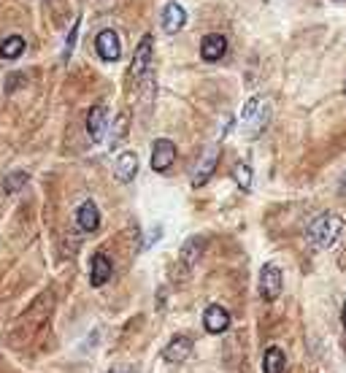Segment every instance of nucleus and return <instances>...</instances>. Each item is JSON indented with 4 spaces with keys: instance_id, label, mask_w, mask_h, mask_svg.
I'll list each match as a JSON object with an SVG mask.
<instances>
[{
    "instance_id": "a211bd4d",
    "label": "nucleus",
    "mask_w": 346,
    "mask_h": 373,
    "mask_svg": "<svg viewBox=\"0 0 346 373\" xmlns=\"http://www.w3.org/2000/svg\"><path fill=\"white\" fill-rule=\"evenodd\" d=\"M287 365V357L279 347L265 349V357H263V373H281Z\"/></svg>"
},
{
    "instance_id": "4468645a",
    "label": "nucleus",
    "mask_w": 346,
    "mask_h": 373,
    "mask_svg": "<svg viewBox=\"0 0 346 373\" xmlns=\"http://www.w3.org/2000/svg\"><path fill=\"white\" fill-rule=\"evenodd\" d=\"M138 174V154L135 151H122L120 157H117V165H114V176H117V181H133Z\"/></svg>"
},
{
    "instance_id": "ddd939ff",
    "label": "nucleus",
    "mask_w": 346,
    "mask_h": 373,
    "mask_svg": "<svg viewBox=\"0 0 346 373\" xmlns=\"http://www.w3.org/2000/svg\"><path fill=\"white\" fill-rule=\"evenodd\" d=\"M160 22H163V30H165L168 35L179 33L181 27L187 25V11H184V6H181V3H168V6L163 8Z\"/></svg>"
},
{
    "instance_id": "a878e982",
    "label": "nucleus",
    "mask_w": 346,
    "mask_h": 373,
    "mask_svg": "<svg viewBox=\"0 0 346 373\" xmlns=\"http://www.w3.org/2000/svg\"><path fill=\"white\" fill-rule=\"evenodd\" d=\"M338 3H341V0H338Z\"/></svg>"
},
{
    "instance_id": "aec40b11",
    "label": "nucleus",
    "mask_w": 346,
    "mask_h": 373,
    "mask_svg": "<svg viewBox=\"0 0 346 373\" xmlns=\"http://www.w3.org/2000/svg\"><path fill=\"white\" fill-rule=\"evenodd\" d=\"M124 133H127V117H124V114H120V117L114 119V127H111V138H108V147H111V149H114V147L122 141Z\"/></svg>"
},
{
    "instance_id": "0eeeda50",
    "label": "nucleus",
    "mask_w": 346,
    "mask_h": 373,
    "mask_svg": "<svg viewBox=\"0 0 346 373\" xmlns=\"http://www.w3.org/2000/svg\"><path fill=\"white\" fill-rule=\"evenodd\" d=\"M190 354H192V341H190L187 335H173L171 341H168V347L163 349V360L171 363V365L187 363Z\"/></svg>"
},
{
    "instance_id": "39448f33",
    "label": "nucleus",
    "mask_w": 346,
    "mask_h": 373,
    "mask_svg": "<svg viewBox=\"0 0 346 373\" xmlns=\"http://www.w3.org/2000/svg\"><path fill=\"white\" fill-rule=\"evenodd\" d=\"M173 160H176V144L168 141V138H157V141L151 144V171L168 174Z\"/></svg>"
},
{
    "instance_id": "423d86ee",
    "label": "nucleus",
    "mask_w": 346,
    "mask_h": 373,
    "mask_svg": "<svg viewBox=\"0 0 346 373\" xmlns=\"http://www.w3.org/2000/svg\"><path fill=\"white\" fill-rule=\"evenodd\" d=\"M151 54H154V38L151 35H144L141 38V44L135 47V54H133V65H130V76L138 81L141 76L149 71V65H151Z\"/></svg>"
},
{
    "instance_id": "dca6fc26",
    "label": "nucleus",
    "mask_w": 346,
    "mask_h": 373,
    "mask_svg": "<svg viewBox=\"0 0 346 373\" xmlns=\"http://www.w3.org/2000/svg\"><path fill=\"white\" fill-rule=\"evenodd\" d=\"M203 251H206V238H203V235H192V238H187L184 247H181V260H184L187 265H195L200 257H203Z\"/></svg>"
},
{
    "instance_id": "393cba45",
    "label": "nucleus",
    "mask_w": 346,
    "mask_h": 373,
    "mask_svg": "<svg viewBox=\"0 0 346 373\" xmlns=\"http://www.w3.org/2000/svg\"><path fill=\"white\" fill-rule=\"evenodd\" d=\"M111 373H122V371H111Z\"/></svg>"
},
{
    "instance_id": "f8f14e48",
    "label": "nucleus",
    "mask_w": 346,
    "mask_h": 373,
    "mask_svg": "<svg viewBox=\"0 0 346 373\" xmlns=\"http://www.w3.org/2000/svg\"><path fill=\"white\" fill-rule=\"evenodd\" d=\"M76 224L81 233H95L100 227V211L92 200H84L79 208H76Z\"/></svg>"
},
{
    "instance_id": "9d476101",
    "label": "nucleus",
    "mask_w": 346,
    "mask_h": 373,
    "mask_svg": "<svg viewBox=\"0 0 346 373\" xmlns=\"http://www.w3.org/2000/svg\"><path fill=\"white\" fill-rule=\"evenodd\" d=\"M106 130H108L106 106H103V103H95V106L90 108V114H87V133H90V138H92L95 144H100L103 135H106Z\"/></svg>"
},
{
    "instance_id": "b1692460",
    "label": "nucleus",
    "mask_w": 346,
    "mask_h": 373,
    "mask_svg": "<svg viewBox=\"0 0 346 373\" xmlns=\"http://www.w3.org/2000/svg\"><path fill=\"white\" fill-rule=\"evenodd\" d=\"M344 95H346V84H344Z\"/></svg>"
},
{
    "instance_id": "f03ea898",
    "label": "nucleus",
    "mask_w": 346,
    "mask_h": 373,
    "mask_svg": "<svg viewBox=\"0 0 346 373\" xmlns=\"http://www.w3.org/2000/svg\"><path fill=\"white\" fill-rule=\"evenodd\" d=\"M268 119H271V100L263 98V95L249 98L244 111H241V122H244L249 135H260L265 130Z\"/></svg>"
},
{
    "instance_id": "412c9836",
    "label": "nucleus",
    "mask_w": 346,
    "mask_h": 373,
    "mask_svg": "<svg viewBox=\"0 0 346 373\" xmlns=\"http://www.w3.org/2000/svg\"><path fill=\"white\" fill-rule=\"evenodd\" d=\"M79 27H81V19H74V25L68 30V38H65V47H63V63H68L71 54H74L76 38H79Z\"/></svg>"
},
{
    "instance_id": "1a4fd4ad",
    "label": "nucleus",
    "mask_w": 346,
    "mask_h": 373,
    "mask_svg": "<svg viewBox=\"0 0 346 373\" xmlns=\"http://www.w3.org/2000/svg\"><path fill=\"white\" fill-rule=\"evenodd\" d=\"M114 274V265H111V257L103 254V251H95L92 260H90V284L92 287H103Z\"/></svg>"
},
{
    "instance_id": "20e7f679",
    "label": "nucleus",
    "mask_w": 346,
    "mask_h": 373,
    "mask_svg": "<svg viewBox=\"0 0 346 373\" xmlns=\"http://www.w3.org/2000/svg\"><path fill=\"white\" fill-rule=\"evenodd\" d=\"M95 51L103 63H117L122 57V44H120V35L108 27V30H100L98 38H95Z\"/></svg>"
},
{
    "instance_id": "f257e3e1",
    "label": "nucleus",
    "mask_w": 346,
    "mask_h": 373,
    "mask_svg": "<svg viewBox=\"0 0 346 373\" xmlns=\"http://www.w3.org/2000/svg\"><path fill=\"white\" fill-rule=\"evenodd\" d=\"M341 230H344V219H341L338 214H320L314 222L308 224L306 238L317 249H330L338 241Z\"/></svg>"
},
{
    "instance_id": "6e6552de",
    "label": "nucleus",
    "mask_w": 346,
    "mask_h": 373,
    "mask_svg": "<svg viewBox=\"0 0 346 373\" xmlns=\"http://www.w3.org/2000/svg\"><path fill=\"white\" fill-rule=\"evenodd\" d=\"M203 327H206V333H211V335L224 333V330L230 327V314H227V308H222L220 303H211V306L203 311Z\"/></svg>"
},
{
    "instance_id": "6ab92c4d",
    "label": "nucleus",
    "mask_w": 346,
    "mask_h": 373,
    "mask_svg": "<svg viewBox=\"0 0 346 373\" xmlns=\"http://www.w3.org/2000/svg\"><path fill=\"white\" fill-rule=\"evenodd\" d=\"M27 184V174L25 171H11V174L3 179V190L8 192V195H14L17 190H22Z\"/></svg>"
},
{
    "instance_id": "2eb2a0df",
    "label": "nucleus",
    "mask_w": 346,
    "mask_h": 373,
    "mask_svg": "<svg viewBox=\"0 0 346 373\" xmlns=\"http://www.w3.org/2000/svg\"><path fill=\"white\" fill-rule=\"evenodd\" d=\"M217 163H220V147H211V149L206 151V157L200 160L195 176H192V187H203V184L211 179L214 168H217Z\"/></svg>"
},
{
    "instance_id": "9b49d317",
    "label": "nucleus",
    "mask_w": 346,
    "mask_h": 373,
    "mask_svg": "<svg viewBox=\"0 0 346 373\" xmlns=\"http://www.w3.org/2000/svg\"><path fill=\"white\" fill-rule=\"evenodd\" d=\"M224 51H227V38L220 35V33H211V35H206L200 41V57L206 63H220L224 57Z\"/></svg>"
},
{
    "instance_id": "f3484780",
    "label": "nucleus",
    "mask_w": 346,
    "mask_h": 373,
    "mask_svg": "<svg viewBox=\"0 0 346 373\" xmlns=\"http://www.w3.org/2000/svg\"><path fill=\"white\" fill-rule=\"evenodd\" d=\"M25 49H27V41L22 35H8L6 41H0V57L3 60H17V57H22Z\"/></svg>"
},
{
    "instance_id": "7ed1b4c3",
    "label": "nucleus",
    "mask_w": 346,
    "mask_h": 373,
    "mask_svg": "<svg viewBox=\"0 0 346 373\" xmlns=\"http://www.w3.org/2000/svg\"><path fill=\"white\" fill-rule=\"evenodd\" d=\"M281 287H284L281 268H279V265H273V263H265V265H263V271H260V284H257L260 298L271 303V300H276L279 295H281Z\"/></svg>"
},
{
    "instance_id": "5701e85b",
    "label": "nucleus",
    "mask_w": 346,
    "mask_h": 373,
    "mask_svg": "<svg viewBox=\"0 0 346 373\" xmlns=\"http://www.w3.org/2000/svg\"><path fill=\"white\" fill-rule=\"evenodd\" d=\"M341 322H344V327H346V303H344V311H341Z\"/></svg>"
},
{
    "instance_id": "4be33fe9",
    "label": "nucleus",
    "mask_w": 346,
    "mask_h": 373,
    "mask_svg": "<svg viewBox=\"0 0 346 373\" xmlns=\"http://www.w3.org/2000/svg\"><path fill=\"white\" fill-rule=\"evenodd\" d=\"M233 176H236V181H238L241 190H252V168H249L247 163H238Z\"/></svg>"
}]
</instances>
